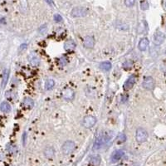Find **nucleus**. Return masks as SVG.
Wrapping results in <instances>:
<instances>
[{
	"mask_svg": "<svg viewBox=\"0 0 166 166\" xmlns=\"http://www.w3.org/2000/svg\"><path fill=\"white\" fill-rule=\"evenodd\" d=\"M110 138H111V137L106 134V133L99 135V137L95 140V143H94V147H93V149L95 150L101 149L104 144H106V143L110 140Z\"/></svg>",
	"mask_w": 166,
	"mask_h": 166,
	"instance_id": "f257e3e1",
	"label": "nucleus"
},
{
	"mask_svg": "<svg viewBox=\"0 0 166 166\" xmlns=\"http://www.w3.org/2000/svg\"><path fill=\"white\" fill-rule=\"evenodd\" d=\"M135 139L137 140V142L139 143H144L148 139V132L146 131V130H144V128H138L136 130V134H135Z\"/></svg>",
	"mask_w": 166,
	"mask_h": 166,
	"instance_id": "f03ea898",
	"label": "nucleus"
},
{
	"mask_svg": "<svg viewBox=\"0 0 166 166\" xmlns=\"http://www.w3.org/2000/svg\"><path fill=\"white\" fill-rule=\"evenodd\" d=\"M76 148H77V145L75 143L71 140H67L63 144L62 150L65 155H70L71 153H73V151L76 150Z\"/></svg>",
	"mask_w": 166,
	"mask_h": 166,
	"instance_id": "7ed1b4c3",
	"label": "nucleus"
},
{
	"mask_svg": "<svg viewBox=\"0 0 166 166\" xmlns=\"http://www.w3.org/2000/svg\"><path fill=\"white\" fill-rule=\"evenodd\" d=\"M96 123V118L93 116H87L83 118L82 120V125L83 126L87 129H90L93 127Z\"/></svg>",
	"mask_w": 166,
	"mask_h": 166,
	"instance_id": "20e7f679",
	"label": "nucleus"
},
{
	"mask_svg": "<svg viewBox=\"0 0 166 166\" xmlns=\"http://www.w3.org/2000/svg\"><path fill=\"white\" fill-rule=\"evenodd\" d=\"M155 86V81L153 77H146L144 78V81L142 82V87L144 89L148 90V91H151L154 89V87Z\"/></svg>",
	"mask_w": 166,
	"mask_h": 166,
	"instance_id": "39448f33",
	"label": "nucleus"
},
{
	"mask_svg": "<svg viewBox=\"0 0 166 166\" xmlns=\"http://www.w3.org/2000/svg\"><path fill=\"white\" fill-rule=\"evenodd\" d=\"M71 14L72 17H85L87 14V8L83 7H75L71 10Z\"/></svg>",
	"mask_w": 166,
	"mask_h": 166,
	"instance_id": "423d86ee",
	"label": "nucleus"
},
{
	"mask_svg": "<svg viewBox=\"0 0 166 166\" xmlns=\"http://www.w3.org/2000/svg\"><path fill=\"white\" fill-rule=\"evenodd\" d=\"M62 95L65 100L67 101H71L75 97V91L71 88H65L62 91Z\"/></svg>",
	"mask_w": 166,
	"mask_h": 166,
	"instance_id": "0eeeda50",
	"label": "nucleus"
},
{
	"mask_svg": "<svg viewBox=\"0 0 166 166\" xmlns=\"http://www.w3.org/2000/svg\"><path fill=\"white\" fill-rule=\"evenodd\" d=\"M28 62L32 67H37L39 66L40 64V57L36 52H31L28 55Z\"/></svg>",
	"mask_w": 166,
	"mask_h": 166,
	"instance_id": "6e6552de",
	"label": "nucleus"
},
{
	"mask_svg": "<svg viewBox=\"0 0 166 166\" xmlns=\"http://www.w3.org/2000/svg\"><path fill=\"white\" fill-rule=\"evenodd\" d=\"M165 33H163L162 32H155V34L154 35V43L155 44V45H161L164 42H165Z\"/></svg>",
	"mask_w": 166,
	"mask_h": 166,
	"instance_id": "1a4fd4ad",
	"label": "nucleus"
},
{
	"mask_svg": "<svg viewBox=\"0 0 166 166\" xmlns=\"http://www.w3.org/2000/svg\"><path fill=\"white\" fill-rule=\"evenodd\" d=\"M135 81H136V77H135L134 75H131V76L126 81V82L124 83V86H123L124 89H125L126 91H128V90L131 89L132 87H134Z\"/></svg>",
	"mask_w": 166,
	"mask_h": 166,
	"instance_id": "9d476101",
	"label": "nucleus"
},
{
	"mask_svg": "<svg viewBox=\"0 0 166 166\" xmlns=\"http://www.w3.org/2000/svg\"><path fill=\"white\" fill-rule=\"evenodd\" d=\"M124 155H125V152H124L123 150H118L114 151V152L112 153V155H111V162H112V163H116L117 161H119L120 159L124 156Z\"/></svg>",
	"mask_w": 166,
	"mask_h": 166,
	"instance_id": "9b49d317",
	"label": "nucleus"
},
{
	"mask_svg": "<svg viewBox=\"0 0 166 166\" xmlns=\"http://www.w3.org/2000/svg\"><path fill=\"white\" fill-rule=\"evenodd\" d=\"M84 47L87 48H92L95 46V39L93 38V37L91 36H87L84 38V42H83Z\"/></svg>",
	"mask_w": 166,
	"mask_h": 166,
	"instance_id": "f8f14e48",
	"label": "nucleus"
},
{
	"mask_svg": "<svg viewBox=\"0 0 166 166\" xmlns=\"http://www.w3.org/2000/svg\"><path fill=\"white\" fill-rule=\"evenodd\" d=\"M75 48H76V43H75V42H74L73 40H67V41L64 42V49H65L67 52L73 51Z\"/></svg>",
	"mask_w": 166,
	"mask_h": 166,
	"instance_id": "ddd939ff",
	"label": "nucleus"
},
{
	"mask_svg": "<svg viewBox=\"0 0 166 166\" xmlns=\"http://www.w3.org/2000/svg\"><path fill=\"white\" fill-rule=\"evenodd\" d=\"M44 155L45 157L48 159H51L54 157V155H55V150L53 149V147L52 146H47L45 149H44Z\"/></svg>",
	"mask_w": 166,
	"mask_h": 166,
	"instance_id": "4468645a",
	"label": "nucleus"
},
{
	"mask_svg": "<svg viewBox=\"0 0 166 166\" xmlns=\"http://www.w3.org/2000/svg\"><path fill=\"white\" fill-rule=\"evenodd\" d=\"M148 47H149V40H148V38H141L140 40L139 44H138V48H139L140 51L144 52L148 48Z\"/></svg>",
	"mask_w": 166,
	"mask_h": 166,
	"instance_id": "2eb2a0df",
	"label": "nucleus"
},
{
	"mask_svg": "<svg viewBox=\"0 0 166 166\" xmlns=\"http://www.w3.org/2000/svg\"><path fill=\"white\" fill-rule=\"evenodd\" d=\"M101 162V158L100 155H93L91 156V158L89 161V164L88 165L89 166H99Z\"/></svg>",
	"mask_w": 166,
	"mask_h": 166,
	"instance_id": "dca6fc26",
	"label": "nucleus"
},
{
	"mask_svg": "<svg viewBox=\"0 0 166 166\" xmlns=\"http://www.w3.org/2000/svg\"><path fill=\"white\" fill-rule=\"evenodd\" d=\"M22 106L26 109H31L34 106V101L30 97H25L22 102Z\"/></svg>",
	"mask_w": 166,
	"mask_h": 166,
	"instance_id": "f3484780",
	"label": "nucleus"
},
{
	"mask_svg": "<svg viewBox=\"0 0 166 166\" xmlns=\"http://www.w3.org/2000/svg\"><path fill=\"white\" fill-rule=\"evenodd\" d=\"M8 77H9V70L5 69L3 71V79H2V83H1L2 88H4L6 87V85L8 83Z\"/></svg>",
	"mask_w": 166,
	"mask_h": 166,
	"instance_id": "a211bd4d",
	"label": "nucleus"
},
{
	"mask_svg": "<svg viewBox=\"0 0 166 166\" xmlns=\"http://www.w3.org/2000/svg\"><path fill=\"white\" fill-rule=\"evenodd\" d=\"M0 110L3 113H8L11 111V106L7 101H3V102H2L1 106H0Z\"/></svg>",
	"mask_w": 166,
	"mask_h": 166,
	"instance_id": "6ab92c4d",
	"label": "nucleus"
},
{
	"mask_svg": "<svg viewBox=\"0 0 166 166\" xmlns=\"http://www.w3.org/2000/svg\"><path fill=\"white\" fill-rule=\"evenodd\" d=\"M101 69L105 71H110L111 69V63L110 62H104L102 63H101L100 65Z\"/></svg>",
	"mask_w": 166,
	"mask_h": 166,
	"instance_id": "aec40b11",
	"label": "nucleus"
},
{
	"mask_svg": "<svg viewBox=\"0 0 166 166\" xmlns=\"http://www.w3.org/2000/svg\"><path fill=\"white\" fill-rule=\"evenodd\" d=\"M7 150L10 154L13 155V154H16L17 151V148L15 144H7Z\"/></svg>",
	"mask_w": 166,
	"mask_h": 166,
	"instance_id": "412c9836",
	"label": "nucleus"
},
{
	"mask_svg": "<svg viewBox=\"0 0 166 166\" xmlns=\"http://www.w3.org/2000/svg\"><path fill=\"white\" fill-rule=\"evenodd\" d=\"M55 85V81L52 79H48L45 82V89L46 90H51Z\"/></svg>",
	"mask_w": 166,
	"mask_h": 166,
	"instance_id": "4be33fe9",
	"label": "nucleus"
},
{
	"mask_svg": "<svg viewBox=\"0 0 166 166\" xmlns=\"http://www.w3.org/2000/svg\"><path fill=\"white\" fill-rule=\"evenodd\" d=\"M122 66H123V68H124L125 70L131 69L132 67H133V62H132L131 60H126V61L124 62V63H123Z\"/></svg>",
	"mask_w": 166,
	"mask_h": 166,
	"instance_id": "5701e85b",
	"label": "nucleus"
},
{
	"mask_svg": "<svg viewBox=\"0 0 166 166\" xmlns=\"http://www.w3.org/2000/svg\"><path fill=\"white\" fill-rule=\"evenodd\" d=\"M126 140V135L124 134V133H120L117 136V139H116V142L118 144H121V143H124Z\"/></svg>",
	"mask_w": 166,
	"mask_h": 166,
	"instance_id": "b1692460",
	"label": "nucleus"
},
{
	"mask_svg": "<svg viewBox=\"0 0 166 166\" xmlns=\"http://www.w3.org/2000/svg\"><path fill=\"white\" fill-rule=\"evenodd\" d=\"M58 64L61 66V67H65L67 64V59L66 58V57H61L60 59H59V62H58Z\"/></svg>",
	"mask_w": 166,
	"mask_h": 166,
	"instance_id": "393cba45",
	"label": "nucleus"
},
{
	"mask_svg": "<svg viewBox=\"0 0 166 166\" xmlns=\"http://www.w3.org/2000/svg\"><path fill=\"white\" fill-rule=\"evenodd\" d=\"M140 8L142 10H147L149 8V3L147 1H143L140 3Z\"/></svg>",
	"mask_w": 166,
	"mask_h": 166,
	"instance_id": "a878e982",
	"label": "nucleus"
},
{
	"mask_svg": "<svg viewBox=\"0 0 166 166\" xmlns=\"http://www.w3.org/2000/svg\"><path fill=\"white\" fill-rule=\"evenodd\" d=\"M54 20H55V22H56V23H61V22L63 20V17L61 16L60 14L56 13V14L54 15Z\"/></svg>",
	"mask_w": 166,
	"mask_h": 166,
	"instance_id": "bb28decb",
	"label": "nucleus"
},
{
	"mask_svg": "<svg viewBox=\"0 0 166 166\" xmlns=\"http://www.w3.org/2000/svg\"><path fill=\"white\" fill-rule=\"evenodd\" d=\"M134 3H135V2H134V0H126V1H125V4L126 5V7H129V8H130V7H132L134 4Z\"/></svg>",
	"mask_w": 166,
	"mask_h": 166,
	"instance_id": "cd10ccee",
	"label": "nucleus"
},
{
	"mask_svg": "<svg viewBox=\"0 0 166 166\" xmlns=\"http://www.w3.org/2000/svg\"><path fill=\"white\" fill-rule=\"evenodd\" d=\"M128 99V96L126 95H122V98H121V102L122 103H125L126 101V100Z\"/></svg>",
	"mask_w": 166,
	"mask_h": 166,
	"instance_id": "c85d7f7f",
	"label": "nucleus"
},
{
	"mask_svg": "<svg viewBox=\"0 0 166 166\" xmlns=\"http://www.w3.org/2000/svg\"><path fill=\"white\" fill-rule=\"evenodd\" d=\"M26 138H27V133L24 132V135H23V144H24V145H25V144H26Z\"/></svg>",
	"mask_w": 166,
	"mask_h": 166,
	"instance_id": "c756f323",
	"label": "nucleus"
},
{
	"mask_svg": "<svg viewBox=\"0 0 166 166\" xmlns=\"http://www.w3.org/2000/svg\"><path fill=\"white\" fill-rule=\"evenodd\" d=\"M26 49L27 48V44H23V45H21L20 46V48H19V51H21L22 49Z\"/></svg>",
	"mask_w": 166,
	"mask_h": 166,
	"instance_id": "7c9ffc66",
	"label": "nucleus"
},
{
	"mask_svg": "<svg viewBox=\"0 0 166 166\" xmlns=\"http://www.w3.org/2000/svg\"><path fill=\"white\" fill-rule=\"evenodd\" d=\"M3 22H4L3 19H0V24H2V23H3Z\"/></svg>",
	"mask_w": 166,
	"mask_h": 166,
	"instance_id": "2f4dec72",
	"label": "nucleus"
},
{
	"mask_svg": "<svg viewBox=\"0 0 166 166\" xmlns=\"http://www.w3.org/2000/svg\"><path fill=\"white\" fill-rule=\"evenodd\" d=\"M165 7H166V3H165Z\"/></svg>",
	"mask_w": 166,
	"mask_h": 166,
	"instance_id": "473e14b6",
	"label": "nucleus"
}]
</instances>
